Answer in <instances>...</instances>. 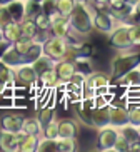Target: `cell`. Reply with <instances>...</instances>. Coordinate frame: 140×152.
<instances>
[{
    "label": "cell",
    "instance_id": "7402d4cb",
    "mask_svg": "<svg viewBox=\"0 0 140 152\" xmlns=\"http://www.w3.org/2000/svg\"><path fill=\"white\" fill-rule=\"evenodd\" d=\"M22 132L25 134H32V135H38L42 134V125L38 122L37 117H28V119H23L22 122Z\"/></svg>",
    "mask_w": 140,
    "mask_h": 152
},
{
    "label": "cell",
    "instance_id": "4dcf8cb0",
    "mask_svg": "<svg viewBox=\"0 0 140 152\" xmlns=\"http://www.w3.org/2000/svg\"><path fill=\"white\" fill-rule=\"evenodd\" d=\"M38 122H40V125L44 127V125H47L49 122H52L55 119V109L50 107V105H47V107H44L40 110V114H38Z\"/></svg>",
    "mask_w": 140,
    "mask_h": 152
},
{
    "label": "cell",
    "instance_id": "6da1fadb",
    "mask_svg": "<svg viewBox=\"0 0 140 152\" xmlns=\"http://www.w3.org/2000/svg\"><path fill=\"white\" fill-rule=\"evenodd\" d=\"M70 32L78 37H87L92 34V2H75V7L68 15Z\"/></svg>",
    "mask_w": 140,
    "mask_h": 152
},
{
    "label": "cell",
    "instance_id": "d6986e66",
    "mask_svg": "<svg viewBox=\"0 0 140 152\" xmlns=\"http://www.w3.org/2000/svg\"><path fill=\"white\" fill-rule=\"evenodd\" d=\"M117 80H118V84L132 87V89H133V87H140V64L137 67L130 69L128 72H125L122 77H118Z\"/></svg>",
    "mask_w": 140,
    "mask_h": 152
},
{
    "label": "cell",
    "instance_id": "7bdbcfd3",
    "mask_svg": "<svg viewBox=\"0 0 140 152\" xmlns=\"http://www.w3.org/2000/svg\"><path fill=\"white\" fill-rule=\"evenodd\" d=\"M12 0H0V5H7V4H10Z\"/></svg>",
    "mask_w": 140,
    "mask_h": 152
},
{
    "label": "cell",
    "instance_id": "2e32d148",
    "mask_svg": "<svg viewBox=\"0 0 140 152\" xmlns=\"http://www.w3.org/2000/svg\"><path fill=\"white\" fill-rule=\"evenodd\" d=\"M22 62H23V57L14 49V45L12 44L4 50V54H2V57H0V64H4V65L12 67V69L17 67V65H20Z\"/></svg>",
    "mask_w": 140,
    "mask_h": 152
},
{
    "label": "cell",
    "instance_id": "3957f363",
    "mask_svg": "<svg viewBox=\"0 0 140 152\" xmlns=\"http://www.w3.org/2000/svg\"><path fill=\"white\" fill-rule=\"evenodd\" d=\"M140 64V54L137 52H127L123 50V54H118L112 58L110 62V72L112 77L117 80L118 77H122L125 72H128L130 69L137 67Z\"/></svg>",
    "mask_w": 140,
    "mask_h": 152
},
{
    "label": "cell",
    "instance_id": "b9f144b4",
    "mask_svg": "<svg viewBox=\"0 0 140 152\" xmlns=\"http://www.w3.org/2000/svg\"><path fill=\"white\" fill-rule=\"evenodd\" d=\"M123 2H125V4H128V5L132 7V5H133V4L137 2V0H123Z\"/></svg>",
    "mask_w": 140,
    "mask_h": 152
},
{
    "label": "cell",
    "instance_id": "ffe728a7",
    "mask_svg": "<svg viewBox=\"0 0 140 152\" xmlns=\"http://www.w3.org/2000/svg\"><path fill=\"white\" fill-rule=\"evenodd\" d=\"M37 80H40V84L44 85L45 89H54V87H57L59 84H62V80H59V77H57L55 69H49V70L38 74V79H37ZM63 84H65V82H63Z\"/></svg>",
    "mask_w": 140,
    "mask_h": 152
},
{
    "label": "cell",
    "instance_id": "ab89813d",
    "mask_svg": "<svg viewBox=\"0 0 140 152\" xmlns=\"http://www.w3.org/2000/svg\"><path fill=\"white\" fill-rule=\"evenodd\" d=\"M9 45H10V44H9L7 40H5V39H4V40H0V57H2V54H4V50L7 49Z\"/></svg>",
    "mask_w": 140,
    "mask_h": 152
},
{
    "label": "cell",
    "instance_id": "d590c367",
    "mask_svg": "<svg viewBox=\"0 0 140 152\" xmlns=\"http://www.w3.org/2000/svg\"><path fill=\"white\" fill-rule=\"evenodd\" d=\"M33 20H35L38 30H49V28H50V17H49V15H45L44 12L38 14Z\"/></svg>",
    "mask_w": 140,
    "mask_h": 152
},
{
    "label": "cell",
    "instance_id": "ba28073f",
    "mask_svg": "<svg viewBox=\"0 0 140 152\" xmlns=\"http://www.w3.org/2000/svg\"><path fill=\"white\" fill-rule=\"evenodd\" d=\"M50 17V28H52V34L57 37H68L72 32H70V25H68V18L60 15L57 10H55Z\"/></svg>",
    "mask_w": 140,
    "mask_h": 152
},
{
    "label": "cell",
    "instance_id": "44dd1931",
    "mask_svg": "<svg viewBox=\"0 0 140 152\" xmlns=\"http://www.w3.org/2000/svg\"><path fill=\"white\" fill-rule=\"evenodd\" d=\"M2 32H4V39L9 44H14L17 39H20L22 37V27H20V22H10L7 23L4 28H2Z\"/></svg>",
    "mask_w": 140,
    "mask_h": 152
},
{
    "label": "cell",
    "instance_id": "9a60e30c",
    "mask_svg": "<svg viewBox=\"0 0 140 152\" xmlns=\"http://www.w3.org/2000/svg\"><path fill=\"white\" fill-rule=\"evenodd\" d=\"M0 149H2V151H7V152L18 151L17 132H10V130L0 129Z\"/></svg>",
    "mask_w": 140,
    "mask_h": 152
},
{
    "label": "cell",
    "instance_id": "4316f807",
    "mask_svg": "<svg viewBox=\"0 0 140 152\" xmlns=\"http://www.w3.org/2000/svg\"><path fill=\"white\" fill-rule=\"evenodd\" d=\"M35 151L38 152H47V151H55L57 152V140L50 137H40L37 140V147Z\"/></svg>",
    "mask_w": 140,
    "mask_h": 152
},
{
    "label": "cell",
    "instance_id": "603a6c76",
    "mask_svg": "<svg viewBox=\"0 0 140 152\" xmlns=\"http://www.w3.org/2000/svg\"><path fill=\"white\" fill-rule=\"evenodd\" d=\"M32 65H33V69H35V72H37V75H38V74L49 70V69H54L55 62L50 57H47L45 54H42V55H38V57L32 62Z\"/></svg>",
    "mask_w": 140,
    "mask_h": 152
},
{
    "label": "cell",
    "instance_id": "f546056e",
    "mask_svg": "<svg viewBox=\"0 0 140 152\" xmlns=\"http://www.w3.org/2000/svg\"><path fill=\"white\" fill-rule=\"evenodd\" d=\"M32 44H33V40H32V39H27V37H23V35H22L20 39H17V40H15L12 45H14V49L17 50L18 54L23 57V55L27 54V50L32 47Z\"/></svg>",
    "mask_w": 140,
    "mask_h": 152
},
{
    "label": "cell",
    "instance_id": "d4e9b609",
    "mask_svg": "<svg viewBox=\"0 0 140 152\" xmlns=\"http://www.w3.org/2000/svg\"><path fill=\"white\" fill-rule=\"evenodd\" d=\"M20 27H22V35L27 37V39H32V40L37 35V32H38V27H37L33 18H23L20 22Z\"/></svg>",
    "mask_w": 140,
    "mask_h": 152
},
{
    "label": "cell",
    "instance_id": "4fadbf2b",
    "mask_svg": "<svg viewBox=\"0 0 140 152\" xmlns=\"http://www.w3.org/2000/svg\"><path fill=\"white\" fill-rule=\"evenodd\" d=\"M22 122L23 117L18 115V114H5L0 119V129L10 130V132H18V130H22Z\"/></svg>",
    "mask_w": 140,
    "mask_h": 152
},
{
    "label": "cell",
    "instance_id": "7c38bea8",
    "mask_svg": "<svg viewBox=\"0 0 140 152\" xmlns=\"http://www.w3.org/2000/svg\"><path fill=\"white\" fill-rule=\"evenodd\" d=\"M125 124H128V112L122 105H110V125L113 127H123Z\"/></svg>",
    "mask_w": 140,
    "mask_h": 152
},
{
    "label": "cell",
    "instance_id": "30bf717a",
    "mask_svg": "<svg viewBox=\"0 0 140 152\" xmlns=\"http://www.w3.org/2000/svg\"><path fill=\"white\" fill-rule=\"evenodd\" d=\"M54 69H55V72H57L59 80L68 82V79L73 75V72L77 70V65L73 62V58H62V60H57V62H55Z\"/></svg>",
    "mask_w": 140,
    "mask_h": 152
},
{
    "label": "cell",
    "instance_id": "836d02e7",
    "mask_svg": "<svg viewBox=\"0 0 140 152\" xmlns=\"http://www.w3.org/2000/svg\"><path fill=\"white\" fill-rule=\"evenodd\" d=\"M42 134H44V137H50V139H57L59 137V127H57V121H52L49 122L47 125H44L42 127Z\"/></svg>",
    "mask_w": 140,
    "mask_h": 152
},
{
    "label": "cell",
    "instance_id": "52a82bcc",
    "mask_svg": "<svg viewBox=\"0 0 140 152\" xmlns=\"http://www.w3.org/2000/svg\"><path fill=\"white\" fill-rule=\"evenodd\" d=\"M14 75H15V82H20V84H35L38 75H37L35 69L30 62H22L20 65L14 67Z\"/></svg>",
    "mask_w": 140,
    "mask_h": 152
},
{
    "label": "cell",
    "instance_id": "7a4b0ae2",
    "mask_svg": "<svg viewBox=\"0 0 140 152\" xmlns=\"http://www.w3.org/2000/svg\"><path fill=\"white\" fill-rule=\"evenodd\" d=\"M68 50H70V42H68V37H47L44 44H42V52L50 57L54 62L57 60H62V58H67Z\"/></svg>",
    "mask_w": 140,
    "mask_h": 152
},
{
    "label": "cell",
    "instance_id": "f35d334b",
    "mask_svg": "<svg viewBox=\"0 0 140 152\" xmlns=\"http://www.w3.org/2000/svg\"><path fill=\"white\" fill-rule=\"evenodd\" d=\"M128 151H137V152H140V139H137V140H132V142L128 144Z\"/></svg>",
    "mask_w": 140,
    "mask_h": 152
},
{
    "label": "cell",
    "instance_id": "83f0119b",
    "mask_svg": "<svg viewBox=\"0 0 140 152\" xmlns=\"http://www.w3.org/2000/svg\"><path fill=\"white\" fill-rule=\"evenodd\" d=\"M120 23H127V25H130V23H140V0H137L135 4L132 5L130 14L127 15Z\"/></svg>",
    "mask_w": 140,
    "mask_h": 152
},
{
    "label": "cell",
    "instance_id": "5b68a950",
    "mask_svg": "<svg viewBox=\"0 0 140 152\" xmlns=\"http://www.w3.org/2000/svg\"><path fill=\"white\" fill-rule=\"evenodd\" d=\"M109 44L112 45L113 49L117 50H128L132 49L133 45L130 42V37H128V25L127 23H120L118 22L113 30L109 34Z\"/></svg>",
    "mask_w": 140,
    "mask_h": 152
},
{
    "label": "cell",
    "instance_id": "7dc6e473",
    "mask_svg": "<svg viewBox=\"0 0 140 152\" xmlns=\"http://www.w3.org/2000/svg\"><path fill=\"white\" fill-rule=\"evenodd\" d=\"M137 132H139V139H140V125L137 127Z\"/></svg>",
    "mask_w": 140,
    "mask_h": 152
},
{
    "label": "cell",
    "instance_id": "8992f818",
    "mask_svg": "<svg viewBox=\"0 0 140 152\" xmlns=\"http://www.w3.org/2000/svg\"><path fill=\"white\" fill-rule=\"evenodd\" d=\"M118 135V129L113 125H105L102 129H99V135H97V145L100 151H113L115 140Z\"/></svg>",
    "mask_w": 140,
    "mask_h": 152
},
{
    "label": "cell",
    "instance_id": "74e56055",
    "mask_svg": "<svg viewBox=\"0 0 140 152\" xmlns=\"http://www.w3.org/2000/svg\"><path fill=\"white\" fill-rule=\"evenodd\" d=\"M128 140L125 139V135H122L120 132H118L117 135V140H115V145H113V151H120V152H125L128 151Z\"/></svg>",
    "mask_w": 140,
    "mask_h": 152
},
{
    "label": "cell",
    "instance_id": "277c9868",
    "mask_svg": "<svg viewBox=\"0 0 140 152\" xmlns=\"http://www.w3.org/2000/svg\"><path fill=\"white\" fill-rule=\"evenodd\" d=\"M117 23H118L117 17H115L109 9L107 10L105 9H95L94 5H92V27H94V30L109 35Z\"/></svg>",
    "mask_w": 140,
    "mask_h": 152
},
{
    "label": "cell",
    "instance_id": "f1b7e54d",
    "mask_svg": "<svg viewBox=\"0 0 140 152\" xmlns=\"http://www.w3.org/2000/svg\"><path fill=\"white\" fill-rule=\"evenodd\" d=\"M57 151L62 152H72L75 151V139L72 137H57Z\"/></svg>",
    "mask_w": 140,
    "mask_h": 152
},
{
    "label": "cell",
    "instance_id": "60d3db41",
    "mask_svg": "<svg viewBox=\"0 0 140 152\" xmlns=\"http://www.w3.org/2000/svg\"><path fill=\"white\" fill-rule=\"evenodd\" d=\"M97 2V5H100V7H105V4H107V0H95Z\"/></svg>",
    "mask_w": 140,
    "mask_h": 152
},
{
    "label": "cell",
    "instance_id": "cb8c5ba5",
    "mask_svg": "<svg viewBox=\"0 0 140 152\" xmlns=\"http://www.w3.org/2000/svg\"><path fill=\"white\" fill-rule=\"evenodd\" d=\"M14 84H15L14 69L7 67L4 64H0V85H2V87H12Z\"/></svg>",
    "mask_w": 140,
    "mask_h": 152
},
{
    "label": "cell",
    "instance_id": "1f68e13d",
    "mask_svg": "<svg viewBox=\"0 0 140 152\" xmlns=\"http://www.w3.org/2000/svg\"><path fill=\"white\" fill-rule=\"evenodd\" d=\"M42 54H44V52H42V44L40 42H33L32 47L27 50V54L23 55V62H30L32 64L38 55H42Z\"/></svg>",
    "mask_w": 140,
    "mask_h": 152
},
{
    "label": "cell",
    "instance_id": "d6a6232c",
    "mask_svg": "<svg viewBox=\"0 0 140 152\" xmlns=\"http://www.w3.org/2000/svg\"><path fill=\"white\" fill-rule=\"evenodd\" d=\"M128 112V124L133 125V127H139L140 125V105H130L127 109Z\"/></svg>",
    "mask_w": 140,
    "mask_h": 152
},
{
    "label": "cell",
    "instance_id": "ac0fdd59",
    "mask_svg": "<svg viewBox=\"0 0 140 152\" xmlns=\"http://www.w3.org/2000/svg\"><path fill=\"white\" fill-rule=\"evenodd\" d=\"M17 139H18V151L22 152H33L37 147V140L38 137L32 134H25L22 130L17 132Z\"/></svg>",
    "mask_w": 140,
    "mask_h": 152
},
{
    "label": "cell",
    "instance_id": "484cf974",
    "mask_svg": "<svg viewBox=\"0 0 140 152\" xmlns=\"http://www.w3.org/2000/svg\"><path fill=\"white\" fill-rule=\"evenodd\" d=\"M75 7V0H55V10L63 17H68Z\"/></svg>",
    "mask_w": 140,
    "mask_h": 152
},
{
    "label": "cell",
    "instance_id": "5bb4252c",
    "mask_svg": "<svg viewBox=\"0 0 140 152\" xmlns=\"http://www.w3.org/2000/svg\"><path fill=\"white\" fill-rule=\"evenodd\" d=\"M92 100L94 99H82L80 102L75 105V114H77V117L87 125H92L90 115H92V107H94V102Z\"/></svg>",
    "mask_w": 140,
    "mask_h": 152
},
{
    "label": "cell",
    "instance_id": "c3c4849f",
    "mask_svg": "<svg viewBox=\"0 0 140 152\" xmlns=\"http://www.w3.org/2000/svg\"><path fill=\"white\" fill-rule=\"evenodd\" d=\"M22 2H25V0H22Z\"/></svg>",
    "mask_w": 140,
    "mask_h": 152
},
{
    "label": "cell",
    "instance_id": "e0dca14e",
    "mask_svg": "<svg viewBox=\"0 0 140 152\" xmlns=\"http://www.w3.org/2000/svg\"><path fill=\"white\" fill-rule=\"evenodd\" d=\"M57 127H59V137L75 139L78 132L77 121H73V119H60V121H57Z\"/></svg>",
    "mask_w": 140,
    "mask_h": 152
},
{
    "label": "cell",
    "instance_id": "9c48e42d",
    "mask_svg": "<svg viewBox=\"0 0 140 152\" xmlns=\"http://www.w3.org/2000/svg\"><path fill=\"white\" fill-rule=\"evenodd\" d=\"M92 127L102 129L105 125H110V105H97L92 107Z\"/></svg>",
    "mask_w": 140,
    "mask_h": 152
},
{
    "label": "cell",
    "instance_id": "8fae6325",
    "mask_svg": "<svg viewBox=\"0 0 140 152\" xmlns=\"http://www.w3.org/2000/svg\"><path fill=\"white\" fill-rule=\"evenodd\" d=\"M85 84L88 85L90 89H94L95 92H100V90H104V89L109 87L110 79H109V75H105L102 72H90V74L87 75Z\"/></svg>",
    "mask_w": 140,
    "mask_h": 152
},
{
    "label": "cell",
    "instance_id": "ee69618b",
    "mask_svg": "<svg viewBox=\"0 0 140 152\" xmlns=\"http://www.w3.org/2000/svg\"><path fill=\"white\" fill-rule=\"evenodd\" d=\"M0 40H4V32H2V28H0Z\"/></svg>",
    "mask_w": 140,
    "mask_h": 152
},
{
    "label": "cell",
    "instance_id": "f6af8a7d",
    "mask_svg": "<svg viewBox=\"0 0 140 152\" xmlns=\"http://www.w3.org/2000/svg\"><path fill=\"white\" fill-rule=\"evenodd\" d=\"M30 2H35V4H42L44 0H30Z\"/></svg>",
    "mask_w": 140,
    "mask_h": 152
},
{
    "label": "cell",
    "instance_id": "bcb514c9",
    "mask_svg": "<svg viewBox=\"0 0 140 152\" xmlns=\"http://www.w3.org/2000/svg\"><path fill=\"white\" fill-rule=\"evenodd\" d=\"M75 2H92V0H75Z\"/></svg>",
    "mask_w": 140,
    "mask_h": 152
},
{
    "label": "cell",
    "instance_id": "e575fe53",
    "mask_svg": "<svg viewBox=\"0 0 140 152\" xmlns=\"http://www.w3.org/2000/svg\"><path fill=\"white\" fill-rule=\"evenodd\" d=\"M128 37L133 47L140 45V23H130L128 25Z\"/></svg>",
    "mask_w": 140,
    "mask_h": 152
},
{
    "label": "cell",
    "instance_id": "8d00e7d4",
    "mask_svg": "<svg viewBox=\"0 0 140 152\" xmlns=\"http://www.w3.org/2000/svg\"><path fill=\"white\" fill-rule=\"evenodd\" d=\"M10 22H15L12 15H10L9 9H7V5H0V28H4L7 23Z\"/></svg>",
    "mask_w": 140,
    "mask_h": 152
}]
</instances>
